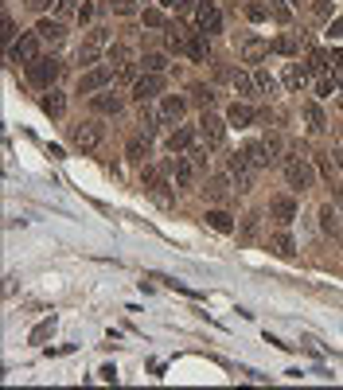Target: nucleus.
I'll return each instance as SVG.
<instances>
[{
  "instance_id": "79ce46f5",
  "label": "nucleus",
  "mask_w": 343,
  "mask_h": 390,
  "mask_svg": "<svg viewBox=\"0 0 343 390\" xmlns=\"http://www.w3.org/2000/svg\"><path fill=\"white\" fill-rule=\"evenodd\" d=\"M74 24L94 28V24H98V4H94V0H82V8H79V16H74Z\"/></svg>"
},
{
  "instance_id": "c03bdc74",
  "label": "nucleus",
  "mask_w": 343,
  "mask_h": 390,
  "mask_svg": "<svg viewBox=\"0 0 343 390\" xmlns=\"http://www.w3.org/2000/svg\"><path fill=\"white\" fill-rule=\"evenodd\" d=\"M160 8H164L168 16H187V12L196 8V0H160Z\"/></svg>"
},
{
  "instance_id": "bf43d9fd",
  "label": "nucleus",
  "mask_w": 343,
  "mask_h": 390,
  "mask_svg": "<svg viewBox=\"0 0 343 390\" xmlns=\"http://www.w3.org/2000/svg\"><path fill=\"white\" fill-rule=\"evenodd\" d=\"M340 109H343V94H340Z\"/></svg>"
},
{
  "instance_id": "c9c22d12",
  "label": "nucleus",
  "mask_w": 343,
  "mask_h": 390,
  "mask_svg": "<svg viewBox=\"0 0 343 390\" xmlns=\"http://www.w3.org/2000/svg\"><path fill=\"white\" fill-rule=\"evenodd\" d=\"M82 43H90V47L106 51L109 43H113V28H106V24H94V28H86V39Z\"/></svg>"
},
{
  "instance_id": "f257e3e1",
  "label": "nucleus",
  "mask_w": 343,
  "mask_h": 390,
  "mask_svg": "<svg viewBox=\"0 0 343 390\" xmlns=\"http://www.w3.org/2000/svg\"><path fill=\"white\" fill-rule=\"evenodd\" d=\"M281 172H285V184L293 187L296 195H304V192H312L316 187V168H312V160L308 156H301V153H289L281 160Z\"/></svg>"
},
{
  "instance_id": "e433bc0d",
  "label": "nucleus",
  "mask_w": 343,
  "mask_h": 390,
  "mask_svg": "<svg viewBox=\"0 0 343 390\" xmlns=\"http://www.w3.org/2000/svg\"><path fill=\"white\" fill-rule=\"evenodd\" d=\"M242 16L250 20V24H265L273 12H269V4H265V0H246V4H242Z\"/></svg>"
},
{
  "instance_id": "ea45409f",
  "label": "nucleus",
  "mask_w": 343,
  "mask_h": 390,
  "mask_svg": "<svg viewBox=\"0 0 343 390\" xmlns=\"http://www.w3.org/2000/svg\"><path fill=\"white\" fill-rule=\"evenodd\" d=\"M320 231L324 234H340V214L332 211V203L320 207Z\"/></svg>"
},
{
  "instance_id": "20e7f679",
  "label": "nucleus",
  "mask_w": 343,
  "mask_h": 390,
  "mask_svg": "<svg viewBox=\"0 0 343 390\" xmlns=\"http://www.w3.org/2000/svg\"><path fill=\"white\" fill-rule=\"evenodd\" d=\"M246 153H250L254 168H273V164H281V160H285L281 136H257V141H250V145H246Z\"/></svg>"
},
{
  "instance_id": "13d9d810",
  "label": "nucleus",
  "mask_w": 343,
  "mask_h": 390,
  "mask_svg": "<svg viewBox=\"0 0 343 390\" xmlns=\"http://www.w3.org/2000/svg\"><path fill=\"white\" fill-rule=\"evenodd\" d=\"M289 4H293V8H304V4H308V0H289Z\"/></svg>"
},
{
  "instance_id": "39448f33",
  "label": "nucleus",
  "mask_w": 343,
  "mask_h": 390,
  "mask_svg": "<svg viewBox=\"0 0 343 390\" xmlns=\"http://www.w3.org/2000/svg\"><path fill=\"white\" fill-rule=\"evenodd\" d=\"M59 75H63V58L55 55H40L35 63H28V82L35 90H51L59 82Z\"/></svg>"
},
{
  "instance_id": "aec40b11",
  "label": "nucleus",
  "mask_w": 343,
  "mask_h": 390,
  "mask_svg": "<svg viewBox=\"0 0 343 390\" xmlns=\"http://www.w3.org/2000/svg\"><path fill=\"white\" fill-rule=\"evenodd\" d=\"M269 47H273V55L301 58V51H304V36H301V31H281V36H277Z\"/></svg>"
},
{
  "instance_id": "37998d69",
  "label": "nucleus",
  "mask_w": 343,
  "mask_h": 390,
  "mask_svg": "<svg viewBox=\"0 0 343 390\" xmlns=\"http://www.w3.org/2000/svg\"><path fill=\"white\" fill-rule=\"evenodd\" d=\"M332 63H335V58L328 55V51H320V47H316L312 55H308V70H316V75H324V70L332 67Z\"/></svg>"
},
{
  "instance_id": "5fc2aeb1",
  "label": "nucleus",
  "mask_w": 343,
  "mask_h": 390,
  "mask_svg": "<svg viewBox=\"0 0 343 390\" xmlns=\"http://www.w3.org/2000/svg\"><path fill=\"white\" fill-rule=\"evenodd\" d=\"M312 12H316L320 20H328V16H332V4H328V0H316V4H312Z\"/></svg>"
},
{
  "instance_id": "4be33fe9",
  "label": "nucleus",
  "mask_w": 343,
  "mask_h": 390,
  "mask_svg": "<svg viewBox=\"0 0 343 390\" xmlns=\"http://www.w3.org/2000/svg\"><path fill=\"white\" fill-rule=\"evenodd\" d=\"M148 156H152V141L145 133H133L125 141V160L129 164H148Z\"/></svg>"
},
{
  "instance_id": "f3484780",
  "label": "nucleus",
  "mask_w": 343,
  "mask_h": 390,
  "mask_svg": "<svg viewBox=\"0 0 343 390\" xmlns=\"http://www.w3.org/2000/svg\"><path fill=\"white\" fill-rule=\"evenodd\" d=\"M257 121V109L246 102V98H238V102H230L226 106V125L230 129H250Z\"/></svg>"
},
{
  "instance_id": "a19ab883",
  "label": "nucleus",
  "mask_w": 343,
  "mask_h": 390,
  "mask_svg": "<svg viewBox=\"0 0 343 390\" xmlns=\"http://www.w3.org/2000/svg\"><path fill=\"white\" fill-rule=\"evenodd\" d=\"M106 8L113 12V16H141L137 0H106Z\"/></svg>"
},
{
  "instance_id": "5701e85b",
  "label": "nucleus",
  "mask_w": 343,
  "mask_h": 390,
  "mask_svg": "<svg viewBox=\"0 0 343 390\" xmlns=\"http://www.w3.org/2000/svg\"><path fill=\"white\" fill-rule=\"evenodd\" d=\"M269 43H265V39H246L242 47H238V58H242V63H262V58H269Z\"/></svg>"
},
{
  "instance_id": "bb28decb",
  "label": "nucleus",
  "mask_w": 343,
  "mask_h": 390,
  "mask_svg": "<svg viewBox=\"0 0 343 390\" xmlns=\"http://www.w3.org/2000/svg\"><path fill=\"white\" fill-rule=\"evenodd\" d=\"M187 58H191V63H207V58H211V36H203V31H191Z\"/></svg>"
},
{
  "instance_id": "9b49d317",
  "label": "nucleus",
  "mask_w": 343,
  "mask_h": 390,
  "mask_svg": "<svg viewBox=\"0 0 343 390\" xmlns=\"http://www.w3.org/2000/svg\"><path fill=\"white\" fill-rule=\"evenodd\" d=\"M90 106H94L98 117H121L125 114V94H118V86H109V90L90 98Z\"/></svg>"
},
{
  "instance_id": "8fccbe9b",
  "label": "nucleus",
  "mask_w": 343,
  "mask_h": 390,
  "mask_svg": "<svg viewBox=\"0 0 343 390\" xmlns=\"http://www.w3.org/2000/svg\"><path fill=\"white\" fill-rule=\"evenodd\" d=\"M16 39H20V36H16V20H12L8 12H4V43H8V47H12Z\"/></svg>"
},
{
  "instance_id": "3c124183",
  "label": "nucleus",
  "mask_w": 343,
  "mask_h": 390,
  "mask_svg": "<svg viewBox=\"0 0 343 390\" xmlns=\"http://www.w3.org/2000/svg\"><path fill=\"white\" fill-rule=\"evenodd\" d=\"M31 12H40V16H47V8H59V0H28Z\"/></svg>"
},
{
  "instance_id": "864d4df0",
  "label": "nucleus",
  "mask_w": 343,
  "mask_h": 390,
  "mask_svg": "<svg viewBox=\"0 0 343 390\" xmlns=\"http://www.w3.org/2000/svg\"><path fill=\"white\" fill-rule=\"evenodd\" d=\"M328 39H332V43H343V20H332V28H328Z\"/></svg>"
},
{
  "instance_id": "b1692460",
  "label": "nucleus",
  "mask_w": 343,
  "mask_h": 390,
  "mask_svg": "<svg viewBox=\"0 0 343 390\" xmlns=\"http://www.w3.org/2000/svg\"><path fill=\"white\" fill-rule=\"evenodd\" d=\"M230 90H234L238 98H257V82L250 70H230Z\"/></svg>"
},
{
  "instance_id": "dca6fc26",
  "label": "nucleus",
  "mask_w": 343,
  "mask_h": 390,
  "mask_svg": "<svg viewBox=\"0 0 343 390\" xmlns=\"http://www.w3.org/2000/svg\"><path fill=\"white\" fill-rule=\"evenodd\" d=\"M196 141H199V125H176L164 136V148L168 153H187V148H196Z\"/></svg>"
},
{
  "instance_id": "393cba45",
  "label": "nucleus",
  "mask_w": 343,
  "mask_h": 390,
  "mask_svg": "<svg viewBox=\"0 0 343 390\" xmlns=\"http://www.w3.org/2000/svg\"><path fill=\"white\" fill-rule=\"evenodd\" d=\"M230 184H234L230 176H211V180H207V187H203V195L211 199V203H226V195H230Z\"/></svg>"
},
{
  "instance_id": "58836bf2",
  "label": "nucleus",
  "mask_w": 343,
  "mask_h": 390,
  "mask_svg": "<svg viewBox=\"0 0 343 390\" xmlns=\"http://www.w3.org/2000/svg\"><path fill=\"white\" fill-rule=\"evenodd\" d=\"M141 24L152 28V31H160V28H168V12L160 8V4H157V8H145V12H141Z\"/></svg>"
},
{
  "instance_id": "412c9836",
  "label": "nucleus",
  "mask_w": 343,
  "mask_h": 390,
  "mask_svg": "<svg viewBox=\"0 0 343 390\" xmlns=\"http://www.w3.org/2000/svg\"><path fill=\"white\" fill-rule=\"evenodd\" d=\"M301 114H304V129H308L312 136L328 133V114H324V106L316 102V98H312V102H304V109H301Z\"/></svg>"
},
{
  "instance_id": "6ab92c4d",
  "label": "nucleus",
  "mask_w": 343,
  "mask_h": 390,
  "mask_svg": "<svg viewBox=\"0 0 343 390\" xmlns=\"http://www.w3.org/2000/svg\"><path fill=\"white\" fill-rule=\"evenodd\" d=\"M203 172V168H199V160L191 153L187 156H176V168H172V180H176V187H191L196 184V176Z\"/></svg>"
},
{
  "instance_id": "423d86ee",
  "label": "nucleus",
  "mask_w": 343,
  "mask_h": 390,
  "mask_svg": "<svg viewBox=\"0 0 343 390\" xmlns=\"http://www.w3.org/2000/svg\"><path fill=\"white\" fill-rule=\"evenodd\" d=\"M102 141H106V125H102L98 117L79 121V125L70 129V145L79 148V153H94V148H102Z\"/></svg>"
},
{
  "instance_id": "c85d7f7f",
  "label": "nucleus",
  "mask_w": 343,
  "mask_h": 390,
  "mask_svg": "<svg viewBox=\"0 0 343 390\" xmlns=\"http://www.w3.org/2000/svg\"><path fill=\"white\" fill-rule=\"evenodd\" d=\"M106 63L109 67H129V63H137V58H133V47H129V43H109L106 47Z\"/></svg>"
},
{
  "instance_id": "4d7b16f0",
  "label": "nucleus",
  "mask_w": 343,
  "mask_h": 390,
  "mask_svg": "<svg viewBox=\"0 0 343 390\" xmlns=\"http://www.w3.org/2000/svg\"><path fill=\"white\" fill-rule=\"evenodd\" d=\"M257 231V214H246V226H242V234H254Z\"/></svg>"
},
{
  "instance_id": "0eeeda50",
  "label": "nucleus",
  "mask_w": 343,
  "mask_h": 390,
  "mask_svg": "<svg viewBox=\"0 0 343 390\" xmlns=\"http://www.w3.org/2000/svg\"><path fill=\"white\" fill-rule=\"evenodd\" d=\"M196 125H199V141H203L211 153L226 145V129H230V125H226V117H218V114H211V109H203V117H199Z\"/></svg>"
},
{
  "instance_id": "4c0bfd02",
  "label": "nucleus",
  "mask_w": 343,
  "mask_h": 390,
  "mask_svg": "<svg viewBox=\"0 0 343 390\" xmlns=\"http://www.w3.org/2000/svg\"><path fill=\"white\" fill-rule=\"evenodd\" d=\"M316 102H328V98H340V82H335V75H320L316 78Z\"/></svg>"
},
{
  "instance_id": "6e6552de",
  "label": "nucleus",
  "mask_w": 343,
  "mask_h": 390,
  "mask_svg": "<svg viewBox=\"0 0 343 390\" xmlns=\"http://www.w3.org/2000/svg\"><path fill=\"white\" fill-rule=\"evenodd\" d=\"M196 28L203 36H223V8H218V0H199L196 4Z\"/></svg>"
},
{
  "instance_id": "603ef678",
  "label": "nucleus",
  "mask_w": 343,
  "mask_h": 390,
  "mask_svg": "<svg viewBox=\"0 0 343 390\" xmlns=\"http://www.w3.org/2000/svg\"><path fill=\"white\" fill-rule=\"evenodd\" d=\"M320 172L328 176V180L335 176V160H332V153H320Z\"/></svg>"
},
{
  "instance_id": "6e6d98bb",
  "label": "nucleus",
  "mask_w": 343,
  "mask_h": 390,
  "mask_svg": "<svg viewBox=\"0 0 343 390\" xmlns=\"http://www.w3.org/2000/svg\"><path fill=\"white\" fill-rule=\"evenodd\" d=\"M51 328H55V320H43V324H40V328L31 332V340H43V336H47V332H51Z\"/></svg>"
},
{
  "instance_id": "7c9ffc66",
  "label": "nucleus",
  "mask_w": 343,
  "mask_h": 390,
  "mask_svg": "<svg viewBox=\"0 0 343 390\" xmlns=\"http://www.w3.org/2000/svg\"><path fill=\"white\" fill-rule=\"evenodd\" d=\"M254 82H257V98H265V102H273L277 90H281V82H277V78L269 75V70H262V67L254 70Z\"/></svg>"
},
{
  "instance_id": "f704fd0d",
  "label": "nucleus",
  "mask_w": 343,
  "mask_h": 390,
  "mask_svg": "<svg viewBox=\"0 0 343 390\" xmlns=\"http://www.w3.org/2000/svg\"><path fill=\"white\" fill-rule=\"evenodd\" d=\"M137 133H145L148 141H157V133H160V125H164V121H160V114H152V109L148 106H141V117H137Z\"/></svg>"
},
{
  "instance_id": "2f4dec72",
  "label": "nucleus",
  "mask_w": 343,
  "mask_h": 390,
  "mask_svg": "<svg viewBox=\"0 0 343 390\" xmlns=\"http://www.w3.org/2000/svg\"><path fill=\"white\" fill-rule=\"evenodd\" d=\"M269 250H273L277 258H293V254H296V238L281 226V231H277L273 238H269Z\"/></svg>"
},
{
  "instance_id": "f03ea898",
  "label": "nucleus",
  "mask_w": 343,
  "mask_h": 390,
  "mask_svg": "<svg viewBox=\"0 0 343 390\" xmlns=\"http://www.w3.org/2000/svg\"><path fill=\"white\" fill-rule=\"evenodd\" d=\"M118 82V67H109V63H98V67H90L79 75V82H74V94H102V90H109Z\"/></svg>"
},
{
  "instance_id": "a878e982",
  "label": "nucleus",
  "mask_w": 343,
  "mask_h": 390,
  "mask_svg": "<svg viewBox=\"0 0 343 390\" xmlns=\"http://www.w3.org/2000/svg\"><path fill=\"white\" fill-rule=\"evenodd\" d=\"M187 43H191V36H187L184 28H164V51L168 55H187Z\"/></svg>"
},
{
  "instance_id": "cd10ccee",
  "label": "nucleus",
  "mask_w": 343,
  "mask_h": 390,
  "mask_svg": "<svg viewBox=\"0 0 343 390\" xmlns=\"http://www.w3.org/2000/svg\"><path fill=\"white\" fill-rule=\"evenodd\" d=\"M203 219H207V226H211V231H218V234H230V231H234V214L223 211V207H211Z\"/></svg>"
},
{
  "instance_id": "1a4fd4ad",
  "label": "nucleus",
  "mask_w": 343,
  "mask_h": 390,
  "mask_svg": "<svg viewBox=\"0 0 343 390\" xmlns=\"http://www.w3.org/2000/svg\"><path fill=\"white\" fill-rule=\"evenodd\" d=\"M168 86V78L164 75H148V70H141V78L133 82V90H129V98L137 102V106H148L152 98H160Z\"/></svg>"
},
{
  "instance_id": "f8f14e48",
  "label": "nucleus",
  "mask_w": 343,
  "mask_h": 390,
  "mask_svg": "<svg viewBox=\"0 0 343 390\" xmlns=\"http://www.w3.org/2000/svg\"><path fill=\"white\" fill-rule=\"evenodd\" d=\"M31 31H35V36H40L47 47H59V43H67V20H59V16H55V20H51V16H40Z\"/></svg>"
},
{
  "instance_id": "a211bd4d",
  "label": "nucleus",
  "mask_w": 343,
  "mask_h": 390,
  "mask_svg": "<svg viewBox=\"0 0 343 390\" xmlns=\"http://www.w3.org/2000/svg\"><path fill=\"white\" fill-rule=\"evenodd\" d=\"M308 78H312V70L293 58V63H285V70H281V86H285V90H293V94H301V90L308 86Z\"/></svg>"
},
{
  "instance_id": "9d476101",
  "label": "nucleus",
  "mask_w": 343,
  "mask_h": 390,
  "mask_svg": "<svg viewBox=\"0 0 343 390\" xmlns=\"http://www.w3.org/2000/svg\"><path fill=\"white\" fill-rule=\"evenodd\" d=\"M40 51H43V39L35 36V31H20V39L8 47V58L28 67V63H35V58H40Z\"/></svg>"
},
{
  "instance_id": "473e14b6",
  "label": "nucleus",
  "mask_w": 343,
  "mask_h": 390,
  "mask_svg": "<svg viewBox=\"0 0 343 390\" xmlns=\"http://www.w3.org/2000/svg\"><path fill=\"white\" fill-rule=\"evenodd\" d=\"M164 180H168V176H164V168H160V164H152V160L141 164V187H145V192H157Z\"/></svg>"
},
{
  "instance_id": "a18cd8bd",
  "label": "nucleus",
  "mask_w": 343,
  "mask_h": 390,
  "mask_svg": "<svg viewBox=\"0 0 343 390\" xmlns=\"http://www.w3.org/2000/svg\"><path fill=\"white\" fill-rule=\"evenodd\" d=\"M191 102L203 106V109H211V106H215V90H211V86H191Z\"/></svg>"
},
{
  "instance_id": "7ed1b4c3",
  "label": "nucleus",
  "mask_w": 343,
  "mask_h": 390,
  "mask_svg": "<svg viewBox=\"0 0 343 390\" xmlns=\"http://www.w3.org/2000/svg\"><path fill=\"white\" fill-rule=\"evenodd\" d=\"M254 160H250V153H230L226 156V176H230V180H234V192H242V195H250L254 192Z\"/></svg>"
},
{
  "instance_id": "ddd939ff",
  "label": "nucleus",
  "mask_w": 343,
  "mask_h": 390,
  "mask_svg": "<svg viewBox=\"0 0 343 390\" xmlns=\"http://www.w3.org/2000/svg\"><path fill=\"white\" fill-rule=\"evenodd\" d=\"M269 214L277 219V226H285V231H289V226L296 223V214H301V207H296V199H293V195H273V199H269Z\"/></svg>"
},
{
  "instance_id": "4468645a",
  "label": "nucleus",
  "mask_w": 343,
  "mask_h": 390,
  "mask_svg": "<svg viewBox=\"0 0 343 390\" xmlns=\"http://www.w3.org/2000/svg\"><path fill=\"white\" fill-rule=\"evenodd\" d=\"M40 106H43V114H47L51 121H63V117H67V109H70V98H67V90L51 86V90H43Z\"/></svg>"
},
{
  "instance_id": "de8ad7c7",
  "label": "nucleus",
  "mask_w": 343,
  "mask_h": 390,
  "mask_svg": "<svg viewBox=\"0 0 343 390\" xmlns=\"http://www.w3.org/2000/svg\"><path fill=\"white\" fill-rule=\"evenodd\" d=\"M79 8H82V0H59L55 16H59V20H74V16H79Z\"/></svg>"
},
{
  "instance_id": "09e8293b",
  "label": "nucleus",
  "mask_w": 343,
  "mask_h": 390,
  "mask_svg": "<svg viewBox=\"0 0 343 390\" xmlns=\"http://www.w3.org/2000/svg\"><path fill=\"white\" fill-rule=\"evenodd\" d=\"M137 78H141V58H137V63H129V67H121V70H118V82H137Z\"/></svg>"
},
{
  "instance_id": "2eb2a0df",
  "label": "nucleus",
  "mask_w": 343,
  "mask_h": 390,
  "mask_svg": "<svg viewBox=\"0 0 343 390\" xmlns=\"http://www.w3.org/2000/svg\"><path fill=\"white\" fill-rule=\"evenodd\" d=\"M157 114H160L164 125H180L184 114H187V98L184 94H164V98H160V106H157Z\"/></svg>"
},
{
  "instance_id": "49530a36",
  "label": "nucleus",
  "mask_w": 343,
  "mask_h": 390,
  "mask_svg": "<svg viewBox=\"0 0 343 390\" xmlns=\"http://www.w3.org/2000/svg\"><path fill=\"white\" fill-rule=\"evenodd\" d=\"M265 4H269V12H273V20H289L293 16V4H289V0H265Z\"/></svg>"
},
{
  "instance_id": "c756f323",
  "label": "nucleus",
  "mask_w": 343,
  "mask_h": 390,
  "mask_svg": "<svg viewBox=\"0 0 343 390\" xmlns=\"http://www.w3.org/2000/svg\"><path fill=\"white\" fill-rule=\"evenodd\" d=\"M74 63H79L82 70H90V67H98V63H106V51L90 47V43H79V47H74Z\"/></svg>"
},
{
  "instance_id": "72a5a7b5",
  "label": "nucleus",
  "mask_w": 343,
  "mask_h": 390,
  "mask_svg": "<svg viewBox=\"0 0 343 390\" xmlns=\"http://www.w3.org/2000/svg\"><path fill=\"white\" fill-rule=\"evenodd\" d=\"M141 70H148V75H168V51H145V55H141Z\"/></svg>"
}]
</instances>
